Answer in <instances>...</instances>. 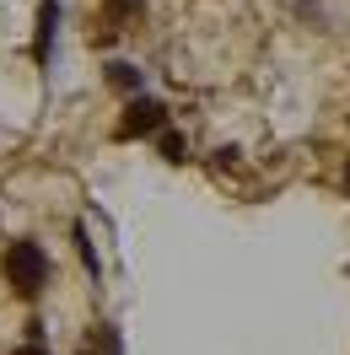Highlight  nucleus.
<instances>
[{
	"label": "nucleus",
	"instance_id": "obj_1",
	"mask_svg": "<svg viewBox=\"0 0 350 355\" xmlns=\"http://www.w3.org/2000/svg\"><path fill=\"white\" fill-rule=\"evenodd\" d=\"M0 275H6V286L17 291L22 302H33V296L49 286V253L33 243V237H22V243L6 248V259H0Z\"/></svg>",
	"mask_w": 350,
	"mask_h": 355
},
{
	"label": "nucleus",
	"instance_id": "obj_2",
	"mask_svg": "<svg viewBox=\"0 0 350 355\" xmlns=\"http://www.w3.org/2000/svg\"><path fill=\"white\" fill-rule=\"evenodd\" d=\"M167 130V103L156 97H130V108L119 119V140H140V135H162Z\"/></svg>",
	"mask_w": 350,
	"mask_h": 355
},
{
	"label": "nucleus",
	"instance_id": "obj_3",
	"mask_svg": "<svg viewBox=\"0 0 350 355\" xmlns=\"http://www.w3.org/2000/svg\"><path fill=\"white\" fill-rule=\"evenodd\" d=\"M54 27H60V0H44V6H38V38H33V54H38V65H49Z\"/></svg>",
	"mask_w": 350,
	"mask_h": 355
},
{
	"label": "nucleus",
	"instance_id": "obj_4",
	"mask_svg": "<svg viewBox=\"0 0 350 355\" xmlns=\"http://www.w3.org/2000/svg\"><path fill=\"white\" fill-rule=\"evenodd\" d=\"M108 87H113V92H130V97H140V87H146V70L130 65V60H113V65H108Z\"/></svg>",
	"mask_w": 350,
	"mask_h": 355
},
{
	"label": "nucleus",
	"instance_id": "obj_5",
	"mask_svg": "<svg viewBox=\"0 0 350 355\" xmlns=\"http://www.w3.org/2000/svg\"><path fill=\"white\" fill-rule=\"evenodd\" d=\"M156 146H162L167 162H189V140H183L178 130H162V135H156Z\"/></svg>",
	"mask_w": 350,
	"mask_h": 355
},
{
	"label": "nucleus",
	"instance_id": "obj_6",
	"mask_svg": "<svg viewBox=\"0 0 350 355\" xmlns=\"http://www.w3.org/2000/svg\"><path fill=\"white\" fill-rule=\"evenodd\" d=\"M76 253H81V264H87L92 275H97V269H103V264H97V248L87 243V226H76Z\"/></svg>",
	"mask_w": 350,
	"mask_h": 355
},
{
	"label": "nucleus",
	"instance_id": "obj_7",
	"mask_svg": "<svg viewBox=\"0 0 350 355\" xmlns=\"http://www.w3.org/2000/svg\"><path fill=\"white\" fill-rule=\"evenodd\" d=\"M140 0H113V17H124V11H135Z\"/></svg>",
	"mask_w": 350,
	"mask_h": 355
},
{
	"label": "nucleus",
	"instance_id": "obj_8",
	"mask_svg": "<svg viewBox=\"0 0 350 355\" xmlns=\"http://www.w3.org/2000/svg\"><path fill=\"white\" fill-rule=\"evenodd\" d=\"M345 194H350V162H345Z\"/></svg>",
	"mask_w": 350,
	"mask_h": 355
},
{
	"label": "nucleus",
	"instance_id": "obj_9",
	"mask_svg": "<svg viewBox=\"0 0 350 355\" xmlns=\"http://www.w3.org/2000/svg\"><path fill=\"white\" fill-rule=\"evenodd\" d=\"M87 355H92V350H87Z\"/></svg>",
	"mask_w": 350,
	"mask_h": 355
}]
</instances>
